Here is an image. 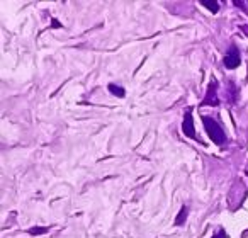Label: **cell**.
I'll use <instances>...</instances> for the list:
<instances>
[{"mask_svg": "<svg viewBox=\"0 0 248 238\" xmlns=\"http://www.w3.org/2000/svg\"><path fill=\"white\" fill-rule=\"evenodd\" d=\"M187 214H189V207L184 206L182 209H180V213L177 214V218H175V224H177V226H182L184 221L187 220Z\"/></svg>", "mask_w": 248, "mask_h": 238, "instance_id": "8992f818", "label": "cell"}, {"mask_svg": "<svg viewBox=\"0 0 248 238\" xmlns=\"http://www.w3.org/2000/svg\"><path fill=\"white\" fill-rule=\"evenodd\" d=\"M202 123H204V129H206L207 136L213 140V143H216V145H223V143H226V133L223 131V128H221L219 123H217L214 117L204 116Z\"/></svg>", "mask_w": 248, "mask_h": 238, "instance_id": "6da1fadb", "label": "cell"}, {"mask_svg": "<svg viewBox=\"0 0 248 238\" xmlns=\"http://www.w3.org/2000/svg\"><path fill=\"white\" fill-rule=\"evenodd\" d=\"M46 231H48V228L36 226V228H31V230H29V235H43V233H46Z\"/></svg>", "mask_w": 248, "mask_h": 238, "instance_id": "ba28073f", "label": "cell"}, {"mask_svg": "<svg viewBox=\"0 0 248 238\" xmlns=\"http://www.w3.org/2000/svg\"><path fill=\"white\" fill-rule=\"evenodd\" d=\"M213 238H228V235H226V231H224L223 230V228H221V230L219 231H217V233L216 235H214V237Z\"/></svg>", "mask_w": 248, "mask_h": 238, "instance_id": "9c48e42d", "label": "cell"}, {"mask_svg": "<svg viewBox=\"0 0 248 238\" xmlns=\"http://www.w3.org/2000/svg\"><path fill=\"white\" fill-rule=\"evenodd\" d=\"M182 131H184V135H186V136H189V138L197 140L199 143H202L199 138H197V135H196V128H194V121H192V109H190V107H187L186 114H184Z\"/></svg>", "mask_w": 248, "mask_h": 238, "instance_id": "7a4b0ae2", "label": "cell"}, {"mask_svg": "<svg viewBox=\"0 0 248 238\" xmlns=\"http://www.w3.org/2000/svg\"><path fill=\"white\" fill-rule=\"evenodd\" d=\"M109 92L112 94V95H117V97H124V95H126V92H124L123 87L116 85V83H109Z\"/></svg>", "mask_w": 248, "mask_h": 238, "instance_id": "52a82bcc", "label": "cell"}, {"mask_svg": "<svg viewBox=\"0 0 248 238\" xmlns=\"http://www.w3.org/2000/svg\"><path fill=\"white\" fill-rule=\"evenodd\" d=\"M241 63V56H240V49L236 48V46H231L230 51L226 53V56H224L223 60V65L226 66L228 70H234L238 68Z\"/></svg>", "mask_w": 248, "mask_h": 238, "instance_id": "3957f363", "label": "cell"}, {"mask_svg": "<svg viewBox=\"0 0 248 238\" xmlns=\"http://www.w3.org/2000/svg\"><path fill=\"white\" fill-rule=\"evenodd\" d=\"M219 104V97H217V82L213 80L209 83V89H207V94L202 100V106H217Z\"/></svg>", "mask_w": 248, "mask_h": 238, "instance_id": "277c9868", "label": "cell"}, {"mask_svg": "<svg viewBox=\"0 0 248 238\" xmlns=\"http://www.w3.org/2000/svg\"><path fill=\"white\" fill-rule=\"evenodd\" d=\"M201 5H204V7L209 12H213V14H216V12L219 11V4H217L216 0H201Z\"/></svg>", "mask_w": 248, "mask_h": 238, "instance_id": "5b68a950", "label": "cell"}]
</instances>
